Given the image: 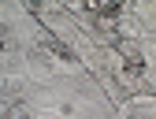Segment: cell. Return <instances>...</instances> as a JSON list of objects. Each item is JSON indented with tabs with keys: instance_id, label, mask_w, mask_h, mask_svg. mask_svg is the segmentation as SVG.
I'll use <instances>...</instances> for the list:
<instances>
[{
	"instance_id": "6da1fadb",
	"label": "cell",
	"mask_w": 156,
	"mask_h": 119,
	"mask_svg": "<svg viewBox=\"0 0 156 119\" xmlns=\"http://www.w3.org/2000/svg\"><path fill=\"white\" fill-rule=\"evenodd\" d=\"M119 52H123V60H126L130 67H141V52L134 49V45H119Z\"/></svg>"
}]
</instances>
